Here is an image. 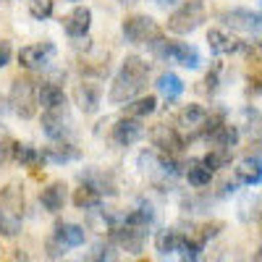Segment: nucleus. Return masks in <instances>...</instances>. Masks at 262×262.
<instances>
[{"label": "nucleus", "instance_id": "obj_1", "mask_svg": "<svg viewBox=\"0 0 262 262\" xmlns=\"http://www.w3.org/2000/svg\"><path fill=\"white\" fill-rule=\"evenodd\" d=\"M147 76H149V66L139 58V55H128L121 66L118 76L113 79V86H111V100L113 105H123V102H131L134 97H139V92L147 86Z\"/></svg>", "mask_w": 262, "mask_h": 262}, {"label": "nucleus", "instance_id": "obj_2", "mask_svg": "<svg viewBox=\"0 0 262 262\" xmlns=\"http://www.w3.org/2000/svg\"><path fill=\"white\" fill-rule=\"evenodd\" d=\"M8 105H11V111H13L18 118H24V121L34 118V116H37V107H39V105H37V86H34V81L27 79V76L13 79Z\"/></svg>", "mask_w": 262, "mask_h": 262}, {"label": "nucleus", "instance_id": "obj_3", "mask_svg": "<svg viewBox=\"0 0 262 262\" xmlns=\"http://www.w3.org/2000/svg\"><path fill=\"white\" fill-rule=\"evenodd\" d=\"M205 18H207V8L202 0H186L179 11L168 16V29L173 34H191L194 29L202 27Z\"/></svg>", "mask_w": 262, "mask_h": 262}, {"label": "nucleus", "instance_id": "obj_4", "mask_svg": "<svg viewBox=\"0 0 262 262\" xmlns=\"http://www.w3.org/2000/svg\"><path fill=\"white\" fill-rule=\"evenodd\" d=\"M207 118L210 113L205 111L202 105H186L184 111L176 116V123H179V134L184 142H191L196 137H205V131H207Z\"/></svg>", "mask_w": 262, "mask_h": 262}, {"label": "nucleus", "instance_id": "obj_5", "mask_svg": "<svg viewBox=\"0 0 262 262\" xmlns=\"http://www.w3.org/2000/svg\"><path fill=\"white\" fill-rule=\"evenodd\" d=\"M144 238H147V226H142V223L123 221V226L113 231V242H116L121 249L134 252V254H137V252H142Z\"/></svg>", "mask_w": 262, "mask_h": 262}, {"label": "nucleus", "instance_id": "obj_6", "mask_svg": "<svg viewBox=\"0 0 262 262\" xmlns=\"http://www.w3.org/2000/svg\"><path fill=\"white\" fill-rule=\"evenodd\" d=\"M158 34V24H155V18H149V16H128L123 21V37L128 42H134V45H142V42H147L149 37H155Z\"/></svg>", "mask_w": 262, "mask_h": 262}, {"label": "nucleus", "instance_id": "obj_7", "mask_svg": "<svg viewBox=\"0 0 262 262\" xmlns=\"http://www.w3.org/2000/svg\"><path fill=\"white\" fill-rule=\"evenodd\" d=\"M53 55H55V45H53V42H39V45L21 48L18 63L24 66V69L34 71V69H45V66L53 60Z\"/></svg>", "mask_w": 262, "mask_h": 262}, {"label": "nucleus", "instance_id": "obj_8", "mask_svg": "<svg viewBox=\"0 0 262 262\" xmlns=\"http://www.w3.org/2000/svg\"><path fill=\"white\" fill-rule=\"evenodd\" d=\"M84 238H86V233H84V228H81V226H76V223H63V226H58V228H55L50 247H53V249H58L55 254H63L66 249L81 247V244H84Z\"/></svg>", "mask_w": 262, "mask_h": 262}, {"label": "nucleus", "instance_id": "obj_9", "mask_svg": "<svg viewBox=\"0 0 262 262\" xmlns=\"http://www.w3.org/2000/svg\"><path fill=\"white\" fill-rule=\"evenodd\" d=\"M221 18H223V24L231 27V29L252 32V34L259 32V13H257V11H249V8H231V11H223Z\"/></svg>", "mask_w": 262, "mask_h": 262}, {"label": "nucleus", "instance_id": "obj_10", "mask_svg": "<svg viewBox=\"0 0 262 262\" xmlns=\"http://www.w3.org/2000/svg\"><path fill=\"white\" fill-rule=\"evenodd\" d=\"M113 144H118V147H131V144H137L142 137H144V126H142V121L139 118H121V121H116V126H113Z\"/></svg>", "mask_w": 262, "mask_h": 262}, {"label": "nucleus", "instance_id": "obj_11", "mask_svg": "<svg viewBox=\"0 0 262 262\" xmlns=\"http://www.w3.org/2000/svg\"><path fill=\"white\" fill-rule=\"evenodd\" d=\"M152 142H155L158 149L168 152V155H176V152L184 149V139L181 134L176 131V126H168V123H158L155 128H152Z\"/></svg>", "mask_w": 262, "mask_h": 262}, {"label": "nucleus", "instance_id": "obj_12", "mask_svg": "<svg viewBox=\"0 0 262 262\" xmlns=\"http://www.w3.org/2000/svg\"><path fill=\"white\" fill-rule=\"evenodd\" d=\"M0 212L11 217L24 215V189H21V184H8L0 189Z\"/></svg>", "mask_w": 262, "mask_h": 262}, {"label": "nucleus", "instance_id": "obj_13", "mask_svg": "<svg viewBox=\"0 0 262 262\" xmlns=\"http://www.w3.org/2000/svg\"><path fill=\"white\" fill-rule=\"evenodd\" d=\"M100 97H102V90L97 84H92V81H81V84H76V90H74V100L79 105V111L86 113V116L95 113L100 107Z\"/></svg>", "mask_w": 262, "mask_h": 262}, {"label": "nucleus", "instance_id": "obj_14", "mask_svg": "<svg viewBox=\"0 0 262 262\" xmlns=\"http://www.w3.org/2000/svg\"><path fill=\"white\" fill-rule=\"evenodd\" d=\"M92 27V11L86 6H79L74 8L69 16L63 18V29L69 37H86V32H90Z\"/></svg>", "mask_w": 262, "mask_h": 262}, {"label": "nucleus", "instance_id": "obj_15", "mask_svg": "<svg viewBox=\"0 0 262 262\" xmlns=\"http://www.w3.org/2000/svg\"><path fill=\"white\" fill-rule=\"evenodd\" d=\"M42 128H45V134L53 139V142H60L69 137V116H66V107L63 111H45L42 116Z\"/></svg>", "mask_w": 262, "mask_h": 262}, {"label": "nucleus", "instance_id": "obj_16", "mask_svg": "<svg viewBox=\"0 0 262 262\" xmlns=\"http://www.w3.org/2000/svg\"><path fill=\"white\" fill-rule=\"evenodd\" d=\"M37 105H42L45 111H63L66 107V92L58 84L48 81L37 90Z\"/></svg>", "mask_w": 262, "mask_h": 262}, {"label": "nucleus", "instance_id": "obj_17", "mask_svg": "<svg viewBox=\"0 0 262 262\" xmlns=\"http://www.w3.org/2000/svg\"><path fill=\"white\" fill-rule=\"evenodd\" d=\"M168 58L176 60V63H181V66H186V69H196V66L202 63L200 50H196L194 45H189V42H170Z\"/></svg>", "mask_w": 262, "mask_h": 262}, {"label": "nucleus", "instance_id": "obj_18", "mask_svg": "<svg viewBox=\"0 0 262 262\" xmlns=\"http://www.w3.org/2000/svg\"><path fill=\"white\" fill-rule=\"evenodd\" d=\"M236 179L247 184V186H257L259 179H262V163H259V155H249L244 158L242 163L236 165Z\"/></svg>", "mask_w": 262, "mask_h": 262}, {"label": "nucleus", "instance_id": "obj_19", "mask_svg": "<svg viewBox=\"0 0 262 262\" xmlns=\"http://www.w3.org/2000/svg\"><path fill=\"white\" fill-rule=\"evenodd\" d=\"M39 202L48 212H60L63 205H66V184L63 181H53L50 186L42 189L39 194Z\"/></svg>", "mask_w": 262, "mask_h": 262}, {"label": "nucleus", "instance_id": "obj_20", "mask_svg": "<svg viewBox=\"0 0 262 262\" xmlns=\"http://www.w3.org/2000/svg\"><path fill=\"white\" fill-rule=\"evenodd\" d=\"M207 45H210V50L215 53V55H228V53H236L238 48V42L228 34V32H223V29H210L207 32Z\"/></svg>", "mask_w": 262, "mask_h": 262}, {"label": "nucleus", "instance_id": "obj_21", "mask_svg": "<svg viewBox=\"0 0 262 262\" xmlns=\"http://www.w3.org/2000/svg\"><path fill=\"white\" fill-rule=\"evenodd\" d=\"M11 158H13L16 163H21V165H27V168H37V165L45 163V155H42L37 147L18 144V142L11 144Z\"/></svg>", "mask_w": 262, "mask_h": 262}, {"label": "nucleus", "instance_id": "obj_22", "mask_svg": "<svg viewBox=\"0 0 262 262\" xmlns=\"http://www.w3.org/2000/svg\"><path fill=\"white\" fill-rule=\"evenodd\" d=\"M158 92H160L168 102H173V100H179V97L184 95V81H181L176 74L165 71V74H160V79H158Z\"/></svg>", "mask_w": 262, "mask_h": 262}, {"label": "nucleus", "instance_id": "obj_23", "mask_svg": "<svg viewBox=\"0 0 262 262\" xmlns=\"http://www.w3.org/2000/svg\"><path fill=\"white\" fill-rule=\"evenodd\" d=\"M207 139H212L215 147H221V149H233V147L238 144V128L231 126V123H221L217 128L210 131Z\"/></svg>", "mask_w": 262, "mask_h": 262}, {"label": "nucleus", "instance_id": "obj_24", "mask_svg": "<svg viewBox=\"0 0 262 262\" xmlns=\"http://www.w3.org/2000/svg\"><path fill=\"white\" fill-rule=\"evenodd\" d=\"M181 242H184V233L176 231V228H165L155 236V249L160 254H170V252H179L181 249Z\"/></svg>", "mask_w": 262, "mask_h": 262}, {"label": "nucleus", "instance_id": "obj_25", "mask_svg": "<svg viewBox=\"0 0 262 262\" xmlns=\"http://www.w3.org/2000/svg\"><path fill=\"white\" fill-rule=\"evenodd\" d=\"M186 179H189L191 186L202 189V186H207V184L212 181V170H210L202 160H189V165H186Z\"/></svg>", "mask_w": 262, "mask_h": 262}, {"label": "nucleus", "instance_id": "obj_26", "mask_svg": "<svg viewBox=\"0 0 262 262\" xmlns=\"http://www.w3.org/2000/svg\"><path fill=\"white\" fill-rule=\"evenodd\" d=\"M100 200H102V194H100L95 186H90V184H81V186L74 191V205H76L79 210H92V207L100 205Z\"/></svg>", "mask_w": 262, "mask_h": 262}, {"label": "nucleus", "instance_id": "obj_27", "mask_svg": "<svg viewBox=\"0 0 262 262\" xmlns=\"http://www.w3.org/2000/svg\"><path fill=\"white\" fill-rule=\"evenodd\" d=\"M155 107H158V100L147 95V97H134L128 105H126V116L128 118H144L149 113H155Z\"/></svg>", "mask_w": 262, "mask_h": 262}, {"label": "nucleus", "instance_id": "obj_28", "mask_svg": "<svg viewBox=\"0 0 262 262\" xmlns=\"http://www.w3.org/2000/svg\"><path fill=\"white\" fill-rule=\"evenodd\" d=\"M42 155H45V160H53V163H71V160H79V149L74 144H58V147H48Z\"/></svg>", "mask_w": 262, "mask_h": 262}, {"label": "nucleus", "instance_id": "obj_29", "mask_svg": "<svg viewBox=\"0 0 262 262\" xmlns=\"http://www.w3.org/2000/svg\"><path fill=\"white\" fill-rule=\"evenodd\" d=\"M202 163L215 173V170H221V168H226L228 163H231V149H221V147H215V149H210L207 155L202 158Z\"/></svg>", "mask_w": 262, "mask_h": 262}, {"label": "nucleus", "instance_id": "obj_30", "mask_svg": "<svg viewBox=\"0 0 262 262\" xmlns=\"http://www.w3.org/2000/svg\"><path fill=\"white\" fill-rule=\"evenodd\" d=\"M29 16L37 21H45L53 16V0H29Z\"/></svg>", "mask_w": 262, "mask_h": 262}, {"label": "nucleus", "instance_id": "obj_31", "mask_svg": "<svg viewBox=\"0 0 262 262\" xmlns=\"http://www.w3.org/2000/svg\"><path fill=\"white\" fill-rule=\"evenodd\" d=\"M21 231V217H11L6 212H0V233L3 236H16Z\"/></svg>", "mask_w": 262, "mask_h": 262}, {"label": "nucleus", "instance_id": "obj_32", "mask_svg": "<svg viewBox=\"0 0 262 262\" xmlns=\"http://www.w3.org/2000/svg\"><path fill=\"white\" fill-rule=\"evenodd\" d=\"M11 144H13V139L6 134V128L0 126V168L11 160Z\"/></svg>", "mask_w": 262, "mask_h": 262}, {"label": "nucleus", "instance_id": "obj_33", "mask_svg": "<svg viewBox=\"0 0 262 262\" xmlns=\"http://www.w3.org/2000/svg\"><path fill=\"white\" fill-rule=\"evenodd\" d=\"M221 231H223V223H207V226H202L200 238H202V242H207V238H215Z\"/></svg>", "mask_w": 262, "mask_h": 262}, {"label": "nucleus", "instance_id": "obj_34", "mask_svg": "<svg viewBox=\"0 0 262 262\" xmlns=\"http://www.w3.org/2000/svg\"><path fill=\"white\" fill-rule=\"evenodd\" d=\"M11 55H13V50H11V42L0 39V69H6V66L11 63Z\"/></svg>", "mask_w": 262, "mask_h": 262}, {"label": "nucleus", "instance_id": "obj_35", "mask_svg": "<svg viewBox=\"0 0 262 262\" xmlns=\"http://www.w3.org/2000/svg\"><path fill=\"white\" fill-rule=\"evenodd\" d=\"M8 113H11V105H8V100H6L3 95H0V121H3Z\"/></svg>", "mask_w": 262, "mask_h": 262}, {"label": "nucleus", "instance_id": "obj_36", "mask_svg": "<svg viewBox=\"0 0 262 262\" xmlns=\"http://www.w3.org/2000/svg\"><path fill=\"white\" fill-rule=\"evenodd\" d=\"M160 6H170V3H176V0H158Z\"/></svg>", "mask_w": 262, "mask_h": 262}, {"label": "nucleus", "instance_id": "obj_37", "mask_svg": "<svg viewBox=\"0 0 262 262\" xmlns=\"http://www.w3.org/2000/svg\"><path fill=\"white\" fill-rule=\"evenodd\" d=\"M118 3H137V0H118Z\"/></svg>", "mask_w": 262, "mask_h": 262}, {"label": "nucleus", "instance_id": "obj_38", "mask_svg": "<svg viewBox=\"0 0 262 262\" xmlns=\"http://www.w3.org/2000/svg\"><path fill=\"white\" fill-rule=\"evenodd\" d=\"M139 262H147V259H139Z\"/></svg>", "mask_w": 262, "mask_h": 262}]
</instances>
